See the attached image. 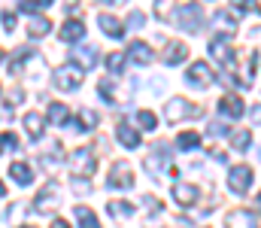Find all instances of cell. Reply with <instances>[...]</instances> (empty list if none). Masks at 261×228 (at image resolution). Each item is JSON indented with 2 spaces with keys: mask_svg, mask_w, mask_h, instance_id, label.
Wrapping results in <instances>:
<instances>
[{
  "mask_svg": "<svg viewBox=\"0 0 261 228\" xmlns=\"http://www.w3.org/2000/svg\"><path fill=\"white\" fill-rule=\"evenodd\" d=\"M52 82H55V88H61V91H76V88L82 85V67H76V61H73V64H61V67L52 73Z\"/></svg>",
  "mask_w": 261,
  "mask_h": 228,
  "instance_id": "obj_1",
  "label": "cell"
},
{
  "mask_svg": "<svg viewBox=\"0 0 261 228\" xmlns=\"http://www.w3.org/2000/svg\"><path fill=\"white\" fill-rule=\"evenodd\" d=\"M164 116H167V122L195 119V116H200V107H195V104H192V100H186V97H173V100L164 107Z\"/></svg>",
  "mask_w": 261,
  "mask_h": 228,
  "instance_id": "obj_2",
  "label": "cell"
},
{
  "mask_svg": "<svg viewBox=\"0 0 261 228\" xmlns=\"http://www.w3.org/2000/svg\"><path fill=\"white\" fill-rule=\"evenodd\" d=\"M94 167H97V158H94L91 149H76L70 155V170H73V176H91Z\"/></svg>",
  "mask_w": 261,
  "mask_h": 228,
  "instance_id": "obj_3",
  "label": "cell"
},
{
  "mask_svg": "<svg viewBox=\"0 0 261 228\" xmlns=\"http://www.w3.org/2000/svg\"><path fill=\"white\" fill-rule=\"evenodd\" d=\"M228 186H231V192L246 195V192L252 189V167H249V164H237V167H231V173H228Z\"/></svg>",
  "mask_w": 261,
  "mask_h": 228,
  "instance_id": "obj_4",
  "label": "cell"
},
{
  "mask_svg": "<svg viewBox=\"0 0 261 228\" xmlns=\"http://www.w3.org/2000/svg\"><path fill=\"white\" fill-rule=\"evenodd\" d=\"M176 24H179L182 31H189V34L200 31V24H203V12H200V6L189 3V6H182V9H176Z\"/></svg>",
  "mask_w": 261,
  "mask_h": 228,
  "instance_id": "obj_5",
  "label": "cell"
},
{
  "mask_svg": "<svg viewBox=\"0 0 261 228\" xmlns=\"http://www.w3.org/2000/svg\"><path fill=\"white\" fill-rule=\"evenodd\" d=\"M186 82L195 85V88H206V85L213 82V70H210V64H206V61H195V64L186 70Z\"/></svg>",
  "mask_w": 261,
  "mask_h": 228,
  "instance_id": "obj_6",
  "label": "cell"
},
{
  "mask_svg": "<svg viewBox=\"0 0 261 228\" xmlns=\"http://www.w3.org/2000/svg\"><path fill=\"white\" fill-rule=\"evenodd\" d=\"M134 186V170L125 161H116L110 170V189H130Z\"/></svg>",
  "mask_w": 261,
  "mask_h": 228,
  "instance_id": "obj_7",
  "label": "cell"
},
{
  "mask_svg": "<svg viewBox=\"0 0 261 228\" xmlns=\"http://www.w3.org/2000/svg\"><path fill=\"white\" fill-rule=\"evenodd\" d=\"M216 107H219V113H222V116H228V119H240V116L246 113V104H243L237 94H222Z\"/></svg>",
  "mask_w": 261,
  "mask_h": 228,
  "instance_id": "obj_8",
  "label": "cell"
},
{
  "mask_svg": "<svg viewBox=\"0 0 261 228\" xmlns=\"http://www.w3.org/2000/svg\"><path fill=\"white\" fill-rule=\"evenodd\" d=\"M97 24H100V31H103L107 37H113V40H122V37H125V21H119V18L110 15V12L97 15Z\"/></svg>",
  "mask_w": 261,
  "mask_h": 228,
  "instance_id": "obj_9",
  "label": "cell"
},
{
  "mask_svg": "<svg viewBox=\"0 0 261 228\" xmlns=\"http://www.w3.org/2000/svg\"><path fill=\"white\" fill-rule=\"evenodd\" d=\"M173 201L182 204V207H195L197 204V186H192V183H176L173 186Z\"/></svg>",
  "mask_w": 261,
  "mask_h": 228,
  "instance_id": "obj_10",
  "label": "cell"
},
{
  "mask_svg": "<svg viewBox=\"0 0 261 228\" xmlns=\"http://www.w3.org/2000/svg\"><path fill=\"white\" fill-rule=\"evenodd\" d=\"M186 55H189V46L182 43V40H173V43H167L164 46V64H182L186 61Z\"/></svg>",
  "mask_w": 261,
  "mask_h": 228,
  "instance_id": "obj_11",
  "label": "cell"
},
{
  "mask_svg": "<svg viewBox=\"0 0 261 228\" xmlns=\"http://www.w3.org/2000/svg\"><path fill=\"white\" fill-rule=\"evenodd\" d=\"M55 198H58L55 186H43V192L34 198V210H37V213H52V207H55Z\"/></svg>",
  "mask_w": 261,
  "mask_h": 228,
  "instance_id": "obj_12",
  "label": "cell"
},
{
  "mask_svg": "<svg viewBox=\"0 0 261 228\" xmlns=\"http://www.w3.org/2000/svg\"><path fill=\"white\" fill-rule=\"evenodd\" d=\"M64 43H79L82 37H85V24L82 21H76V18H70V21H64L61 24V34H58Z\"/></svg>",
  "mask_w": 261,
  "mask_h": 228,
  "instance_id": "obj_13",
  "label": "cell"
},
{
  "mask_svg": "<svg viewBox=\"0 0 261 228\" xmlns=\"http://www.w3.org/2000/svg\"><path fill=\"white\" fill-rule=\"evenodd\" d=\"M225 225L228 228H258L255 225V216L246 213V210H231V213L225 216Z\"/></svg>",
  "mask_w": 261,
  "mask_h": 228,
  "instance_id": "obj_14",
  "label": "cell"
},
{
  "mask_svg": "<svg viewBox=\"0 0 261 228\" xmlns=\"http://www.w3.org/2000/svg\"><path fill=\"white\" fill-rule=\"evenodd\" d=\"M49 31H52V21H49L46 15H28V34H31L34 40L46 37Z\"/></svg>",
  "mask_w": 261,
  "mask_h": 228,
  "instance_id": "obj_15",
  "label": "cell"
},
{
  "mask_svg": "<svg viewBox=\"0 0 261 228\" xmlns=\"http://www.w3.org/2000/svg\"><path fill=\"white\" fill-rule=\"evenodd\" d=\"M116 137H119V143H122L125 149H137V146H140V134L130 128L128 122H119V128H116Z\"/></svg>",
  "mask_w": 261,
  "mask_h": 228,
  "instance_id": "obj_16",
  "label": "cell"
},
{
  "mask_svg": "<svg viewBox=\"0 0 261 228\" xmlns=\"http://www.w3.org/2000/svg\"><path fill=\"white\" fill-rule=\"evenodd\" d=\"M9 176H12L18 186H31V183H34V170H31L24 161H12V167H9Z\"/></svg>",
  "mask_w": 261,
  "mask_h": 228,
  "instance_id": "obj_17",
  "label": "cell"
},
{
  "mask_svg": "<svg viewBox=\"0 0 261 228\" xmlns=\"http://www.w3.org/2000/svg\"><path fill=\"white\" fill-rule=\"evenodd\" d=\"M128 58L130 61H137V64H149V61H152V49H149L146 43L134 40V43L128 46Z\"/></svg>",
  "mask_w": 261,
  "mask_h": 228,
  "instance_id": "obj_18",
  "label": "cell"
},
{
  "mask_svg": "<svg viewBox=\"0 0 261 228\" xmlns=\"http://www.w3.org/2000/svg\"><path fill=\"white\" fill-rule=\"evenodd\" d=\"M43 125H46V119L40 113H28L24 116V131L31 134V140H40L43 137Z\"/></svg>",
  "mask_w": 261,
  "mask_h": 228,
  "instance_id": "obj_19",
  "label": "cell"
},
{
  "mask_svg": "<svg viewBox=\"0 0 261 228\" xmlns=\"http://www.w3.org/2000/svg\"><path fill=\"white\" fill-rule=\"evenodd\" d=\"M213 24H216V31H225V37H234L237 34V18L228 15V12H216Z\"/></svg>",
  "mask_w": 261,
  "mask_h": 228,
  "instance_id": "obj_20",
  "label": "cell"
},
{
  "mask_svg": "<svg viewBox=\"0 0 261 228\" xmlns=\"http://www.w3.org/2000/svg\"><path fill=\"white\" fill-rule=\"evenodd\" d=\"M167 143H155V149H152V158H146V167H164V164H170V158H167Z\"/></svg>",
  "mask_w": 261,
  "mask_h": 228,
  "instance_id": "obj_21",
  "label": "cell"
},
{
  "mask_svg": "<svg viewBox=\"0 0 261 228\" xmlns=\"http://www.w3.org/2000/svg\"><path fill=\"white\" fill-rule=\"evenodd\" d=\"M76 122H79V128H82V134H85V131H94V128H97L100 116H97V113H94L91 107H82V110H79V119H76Z\"/></svg>",
  "mask_w": 261,
  "mask_h": 228,
  "instance_id": "obj_22",
  "label": "cell"
},
{
  "mask_svg": "<svg viewBox=\"0 0 261 228\" xmlns=\"http://www.w3.org/2000/svg\"><path fill=\"white\" fill-rule=\"evenodd\" d=\"M46 119H49L52 125H64V122H70V110H67V104H52L49 113H46Z\"/></svg>",
  "mask_w": 261,
  "mask_h": 228,
  "instance_id": "obj_23",
  "label": "cell"
},
{
  "mask_svg": "<svg viewBox=\"0 0 261 228\" xmlns=\"http://www.w3.org/2000/svg\"><path fill=\"white\" fill-rule=\"evenodd\" d=\"M73 58H79L82 67H94V64H97V49H94V46H82V49L73 52Z\"/></svg>",
  "mask_w": 261,
  "mask_h": 228,
  "instance_id": "obj_24",
  "label": "cell"
},
{
  "mask_svg": "<svg viewBox=\"0 0 261 228\" xmlns=\"http://www.w3.org/2000/svg\"><path fill=\"white\" fill-rule=\"evenodd\" d=\"M110 213L116 219H130L134 216V204H128V201H110Z\"/></svg>",
  "mask_w": 261,
  "mask_h": 228,
  "instance_id": "obj_25",
  "label": "cell"
},
{
  "mask_svg": "<svg viewBox=\"0 0 261 228\" xmlns=\"http://www.w3.org/2000/svg\"><path fill=\"white\" fill-rule=\"evenodd\" d=\"M76 219H79V225H82V228H100L97 216H94L88 207H76Z\"/></svg>",
  "mask_w": 261,
  "mask_h": 228,
  "instance_id": "obj_26",
  "label": "cell"
},
{
  "mask_svg": "<svg viewBox=\"0 0 261 228\" xmlns=\"http://www.w3.org/2000/svg\"><path fill=\"white\" fill-rule=\"evenodd\" d=\"M40 161H43V167H46V170H55V167L61 164V146L55 143V146H52V149L46 152V155H43Z\"/></svg>",
  "mask_w": 261,
  "mask_h": 228,
  "instance_id": "obj_27",
  "label": "cell"
},
{
  "mask_svg": "<svg viewBox=\"0 0 261 228\" xmlns=\"http://www.w3.org/2000/svg\"><path fill=\"white\" fill-rule=\"evenodd\" d=\"M176 146H179V149H195V146H200V134H197V131L179 134V137H176Z\"/></svg>",
  "mask_w": 261,
  "mask_h": 228,
  "instance_id": "obj_28",
  "label": "cell"
},
{
  "mask_svg": "<svg viewBox=\"0 0 261 228\" xmlns=\"http://www.w3.org/2000/svg\"><path fill=\"white\" fill-rule=\"evenodd\" d=\"M137 122H140L146 131H155V128H158V116H155L152 110H140V113H137Z\"/></svg>",
  "mask_w": 261,
  "mask_h": 228,
  "instance_id": "obj_29",
  "label": "cell"
},
{
  "mask_svg": "<svg viewBox=\"0 0 261 228\" xmlns=\"http://www.w3.org/2000/svg\"><path fill=\"white\" fill-rule=\"evenodd\" d=\"M231 143H234V149H249L252 146V134L249 131H231Z\"/></svg>",
  "mask_w": 261,
  "mask_h": 228,
  "instance_id": "obj_30",
  "label": "cell"
},
{
  "mask_svg": "<svg viewBox=\"0 0 261 228\" xmlns=\"http://www.w3.org/2000/svg\"><path fill=\"white\" fill-rule=\"evenodd\" d=\"M107 67H110V73H122L125 70V55L122 52H110L107 55Z\"/></svg>",
  "mask_w": 261,
  "mask_h": 228,
  "instance_id": "obj_31",
  "label": "cell"
},
{
  "mask_svg": "<svg viewBox=\"0 0 261 228\" xmlns=\"http://www.w3.org/2000/svg\"><path fill=\"white\" fill-rule=\"evenodd\" d=\"M43 6H52V0H21V12H24V15H34V12L43 9Z\"/></svg>",
  "mask_w": 261,
  "mask_h": 228,
  "instance_id": "obj_32",
  "label": "cell"
},
{
  "mask_svg": "<svg viewBox=\"0 0 261 228\" xmlns=\"http://www.w3.org/2000/svg\"><path fill=\"white\" fill-rule=\"evenodd\" d=\"M173 3H176V0H155V15H158V18H170Z\"/></svg>",
  "mask_w": 261,
  "mask_h": 228,
  "instance_id": "obj_33",
  "label": "cell"
},
{
  "mask_svg": "<svg viewBox=\"0 0 261 228\" xmlns=\"http://www.w3.org/2000/svg\"><path fill=\"white\" fill-rule=\"evenodd\" d=\"M237 6V12H261L258 9V0H231Z\"/></svg>",
  "mask_w": 261,
  "mask_h": 228,
  "instance_id": "obj_34",
  "label": "cell"
},
{
  "mask_svg": "<svg viewBox=\"0 0 261 228\" xmlns=\"http://www.w3.org/2000/svg\"><path fill=\"white\" fill-rule=\"evenodd\" d=\"M6 149H15V137L12 134H0V152Z\"/></svg>",
  "mask_w": 261,
  "mask_h": 228,
  "instance_id": "obj_35",
  "label": "cell"
},
{
  "mask_svg": "<svg viewBox=\"0 0 261 228\" xmlns=\"http://www.w3.org/2000/svg\"><path fill=\"white\" fill-rule=\"evenodd\" d=\"M0 24H3V31H12V28H15V15H12V12H3V15H0Z\"/></svg>",
  "mask_w": 261,
  "mask_h": 228,
  "instance_id": "obj_36",
  "label": "cell"
},
{
  "mask_svg": "<svg viewBox=\"0 0 261 228\" xmlns=\"http://www.w3.org/2000/svg\"><path fill=\"white\" fill-rule=\"evenodd\" d=\"M6 100H9V104L15 107V104H21V100H24V91H21V88H12V91L6 94Z\"/></svg>",
  "mask_w": 261,
  "mask_h": 228,
  "instance_id": "obj_37",
  "label": "cell"
},
{
  "mask_svg": "<svg viewBox=\"0 0 261 228\" xmlns=\"http://www.w3.org/2000/svg\"><path fill=\"white\" fill-rule=\"evenodd\" d=\"M143 204H146V210H149V213H161V204H158V198H149V195H146V198H143Z\"/></svg>",
  "mask_w": 261,
  "mask_h": 228,
  "instance_id": "obj_38",
  "label": "cell"
},
{
  "mask_svg": "<svg viewBox=\"0 0 261 228\" xmlns=\"http://www.w3.org/2000/svg\"><path fill=\"white\" fill-rule=\"evenodd\" d=\"M210 134H216V137H225V134H231V128H225V125L213 122V125H210Z\"/></svg>",
  "mask_w": 261,
  "mask_h": 228,
  "instance_id": "obj_39",
  "label": "cell"
},
{
  "mask_svg": "<svg viewBox=\"0 0 261 228\" xmlns=\"http://www.w3.org/2000/svg\"><path fill=\"white\" fill-rule=\"evenodd\" d=\"M143 21H146V18H143V12H130V18H128V24H130V28H140Z\"/></svg>",
  "mask_w": 261,
  "mask_h": 228,
  "instance_id": "obj_40",
  "label": "cell"
},
{
  "mask_svg": "<svg viewBox=\"0 0 261 228\" xmlns=\"http://www.w3.org/2000/svg\"><path fill=\"white\" fill-rule=\"evenodd\" d=\"M252 122H261V107H252Z\"/></svg>",
  "mask_w": 261,
  "mask_h": 228,
  "instance_id": "obj_41",
  "label": "cell"
},
{
  "mask_svg": "<svg viewBox=\"0 0 261 228\" xmlns=\"http://www.w3.org/2000/svg\"><path fill=\"white\" fill-rule=\"evenodd\" d=\"M52 228H70V225H67L64 219H55V222H52Z\"/></svg>",
  "mask_w": 261,
  "mask_h": 228,
  "instance_id": "obj_42",
  "label": "cell"
},
{
  "mask_svg": "<svg viewBox=\"0 0 261 228\" xmlns=\"http://www.w3.org/2000/svg\"><path fill=\"white\" fill-rule=\"evenodd\" d=\"M3 195H6V186H3V183H0V198H3Z\"/></svg>",
  "mask_w": 261,
  "mask_h": 228,
  "instance_id": "obj_43",
  "label": "cell"
},
{
  "mask_svg": "<svg viewBox=\"0 0 261 228\" xmlns=\"http://www.w3.org/2000/svg\"><path fill=\"white\" fill-rule=\"evenodd\" d=\"M255 207H258V210H261V195H258V198H255Z\"/></svg>",
  "mask_w": 261,
  "mask_h": 228,
  "instance_id": "obj_44",
  "label": "cell"
},
{
  "mask_svg": "<svg viewBox=\"0 0 261 228\" xmlns=\"http://www.w3.org/2000/svg\"><path fill=\"white\" fill-rule=\"evenodd\" d=\"M100 3H119V0H100Z\"/></svg>",
  "mask_w": 261,
  "mask_h": 228,
  "instance_id": "obj_45",
  "label": "cell"
},
{
  "mask_svg": "<svg viewBox=\"0 0 261 228\" xmlns=\"http://www.w3.org/2000/svg\"><path fill=\"white\" fill-rule=\"evenodd\" d=\"M0 64H3V52H0Z\"/></svg>",
  "mask_w": 261,
  "mask_h": 228,
  "instance_id": "obj_46",
  "label": "cell"
},
{
  "mask_svg": "<svg viewBox=\"0 0 261 228\" xmlns=\"http://www.w3.org/2000/svg\"><path fill=\"white\" fill-rule=\"evenodd\" d=\"M21 228H34V225H21Z\"/></svg>",
  "mask_w": 261,
  "mask_h": 228,
  "instance_id": "obj_47",
  "label": "cell"
}]
</instances>
